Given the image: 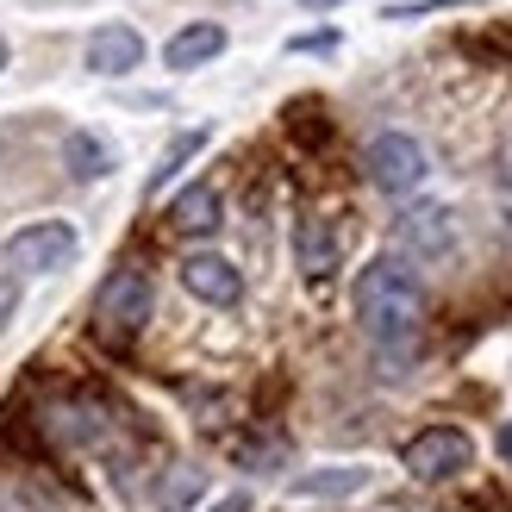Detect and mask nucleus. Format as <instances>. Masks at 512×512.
<instances>
[{
  "instance_id": "obj_1",
  "label": "nucleus",
  "mask_w": 512,
  "mask_h": 512,
  "mask_svg": "<svg viewBox=\"0 0 512 512\" xmlns=\"http://www.w3.org/2000/svg\"><path fill=\"white\" fill-rule=\"evenodd\" d=\"M356 319L375 338V350L388 356H413L419 325H425V288L419 275L400 263V256H375V263L356 275Z\"/></svg>"
},
{
  "instance_id": "obj_15",
  "label": "nucleus",
  "mask_w": 512,
  "mask_h": 512,
  "mask_svg": "<svg viewBox=\"0 0 512 512\" xmlns=\"http://www.w3.org/2000/svg\"><path fill=\"white\" fill-rule=\"evenodd\" d=\"M169 512H188L194 500H200V469H175L169 481H163V494H157Z\"/></svg>"
},
{
  "instance_id": "obj_9",
  "label": "nucleus",
  "mask_w": 512,
  "mask_h": 512,
  "mask_svg": "<svg viewBox=\"0 0 512 512\" xmlns=\"http://www.w3.org/2000/svg\"><path fill=\"white\" fill-rule=\"evenodd\" d=\"M219 219H225V200H219V188H207V182H194V188H182L169 200V225L182 238H207V232H219Z\"/></svg>"
},
{
  "instance_id": "obj_4",
  "label": "nucleus",
  "mask_w": 512,
  "mask_h": 512,
  "mask_svg": "<svg viewBox=\"0 0 512 512\" xmlns=\"http://www.w3.org/2000/svg\"><path fill=\"white\" fill-rule=\"evenodd\" d=\"M469 463H475V444H469V431H456V425H425L419 438H406V450H400V469L413 481H450Z\"/></svg>"
},
{
  "instance_id": "obj_22",
  "label": "nucleus",
  "mask_w": 512,
  "mask_h": 512,
  "mask_svg": "<svg viewBox=\"0 0 512 512\" xmlns=\"http://www.w3.org/2000/svg\"><path fill=\"white\" fill-rule=\"evenodd\" d=\"M0 69H7V38H0Z\"/></svg>"
},
{
  "instance_id": "obj_8",
  "label": "nucleus",
  "mask_w": 512,
  "mask_h": 512,
  "mask_svg": "<svg viewBox=\"0 0 512 512\" xmlns=\"http://www.w3.org/2000/svg\"><path fill=\"white\" fill-rule=\"evenodd\" d=\"M144 63V32L138 25H100L88 38V69L94 75H132Z\"/></svg>"
},
{
  "instance_id": "obj_17",
  "label": "nucleus",
  "mask_w": 512,
  "mask_h": 512,
  "mask_svg": "<svg viewBox=\"0 0 512 512\" xmlns=\"http://www.w3.org/2000/svg\"><path fill=\"white\" fill-rule=\"evenodd\" d=\"M13 313H19V275H0V331H7Z\"/></svg>"
},
{
  "instance_id": "obj_7",
  "label": "nucleus",
  "mask_w": 512,
  "mask_h": 512,
  "mask_svg": "<svg viewBox=\"0 0 512 512\" xmlns=\"http://www.w3.org/2000/svg\"><path fill=\"white\" fill-rule=\"evenodd\" d=\"M182 288L194 300H207V306H238L244 300V275H238V263H225V256L194 250L188 263H182Z\"/></svg>"
},
{
  "instance_id": "obj_20",
  "label": "nucleus",
  "mask_w": 512,
  "mask_h": 512,
  "mask_svg": "<svg viewBox=\"0 0 512 512\" xmlns=\"http://www.w3.org/2000/svg\"><path fill=\"white\" fill-rule=\"evenodd\" d=\"M331 44H338V38H331V32H313V38H300L294 50H331Z\"/></svg>"
},
{
  "instance_id": "obj_13",
  "label": "nucleus",
  "mask_w": 512,
  "mask_h": 512,
  "mask_svg": "<svg viewBox=\"0 0 512 512\" xmlns=\"http://www.w3.org/2000/svg\"><path fill=\"white\" fill-rule=\"evenodd\" d=\"M107 169H113V150L100 144L94 132H75V138H69V175H82V182H100Z\"/></svg>"
},
{
  "instance_id": "obj_14",
  "label": "nucleus",
  "mask_w": 512,
  "mask_h": 512,
  "mask_svg": "<svg viewBox=\"0 0 512 512\" xmlns=\"http://www.w3.org/2000/svg\"><path fill=\"white\" fill-rule=\"evenodd\" d=\"M200 144H207V132H182V138H175V144L163 150V163L150 169V194H157V188H169V182H175V169H182V163L194 157Z\"/></svg>"
},
{
  "instance_id": "obj_18",
  "label": "nucleus",
  "mask_w": 512,
  "mask_h": 512,
  "mask_svg": "<svg viewBox=\"0 0 512 512\" xmlns=\"http://www.w3.org/2000/svg\"><path fill=\"white\" fill-rule=\"evenodd\" d=\"M500 194H506V213H512V138L500 144Z\"/></svg>"
},
{
  "instance_id": "obj_5",
  "label": "nucleus",
  "mask_w": 512,
  "mask_h": 512,
  "mask_svg": "<svg viewBox=\"0 0 512 512\" xmlns=\"http://www.w3.org/2000/svg\"><path fill=\"white\" fill-rule=\"evenodd\" d=\"M363 169H369V182L381 188V194H413L419 182H425V144L419 138H406V132H381L375 144H369V157H363Z\"/></svg>"
},
{
  "instance_id": "obj_19",
  "label": "nucleus",
  "mask_w": 512,
  "mask_h": 512,
  "mask_svg": "<svg viewBox=\"0 0 512 512\" xmlns=\"http://www.w3.org/2000/svg\"><path fill=\"white\" fill-rule=\"evenodd\" d=\"M207 512H250V500H244V494H225V500H213Z\"/></svg>"
},
{
  "instance_id": "obj_12",
  "label": "nucleus",
  "mask_w": 512,
  "mask_h": 512,
  "mask_svg": "<svg viewBox=\"0 0 512 512\" xmlns=\"http://www.w3.org/2000/svg\"><path fill=\"white\" fill-rule=\"evenodd\" d=\"M369 481V469H325V475H300L294 494L300 500H338V494H356Z\"/></svg>"
},
{
  "instance_id": "obj_3",
  "label": "nucleus",
  "mask_w": 512,
  "mask_h": 512,
  "mask_svg": "<svg viewBox=\"0 0 512 512\" xmlns=\"http://www.w3.org/2000/svg\"><path fill=\"white\" fill-rule=\"evenodd\" d=\"M75 250H82V238L69 219H32L7 238L0 256H7V275H57L75 263Z\"/></svg>"
},
{
  "instance_id": "obj_2",
  "label": "nucleus",
  "mask_w": 512,
  "mask_h": 512,
  "mask_svg": "<svg viewBox=\"0 0 512 512\" xmlns=\"http://www.w3.org/2000/svg\"><path fill=\"white\" fill-rule=\"evenodd\" d=\"M150 319V275L132 269V263H119L107 281H100V294H94V331L107 344H132L138 331Z\"/></svg>"
},
{
  "instance_id": "obj_21",
  "label": "nucleus",
  "mask_w": 512,
  "mask_h": 512,
  "mask_svg": "<svg viewBox=\"0 0 512 512\" xmlns=\"http://www.w3.org/2000/svg\"><path fill=\"white\" fill-rule=\"evenodd\" d=\"M300 7H313V13H319V7H344V0H300Z\"/></svg>"
},
{
  "instance_id": "obj_11",
  "label": "nucleus",
  "mask_w": 512,
  "mask_h": 512,
  "mask_svg": "<svg viewBox=\"0 0 512 512\" xmlns=\"http://www.w3.org/2000/svg\"><path fill=\"white\" fill-rule=\"evenodd\" d=\"M219 50H225V25L194 19V25H182V32L163 44V63H169V69H200V63H213Z\"/></svg>"
},
{
  "instance_id": "obj_10",
  "label": "nucleus",
  "mask_w": 512,
  "mask_h": 512,
  "mask_svg": "<svg viewBox=\"0 0 512 512\" xmlns=\"http://www.w3.org/2000/svg\"><path fill=\"white\" fill-rule=\"evenodd\" d=\"M400 250H413V256H450V244H456V225H450V213L444 207H413L400 219Z\"/></svg>"
},
{
  "instance_id": "obj_6",
  "label": "nucleus",
  "mask_w": 512,
  "mask_h": 512,
  "mask_svg": "<svg viewBox=\"0 0 512 512\" xmlns=\"http://www.w3.org/2000/svg\"><path fill=\"white\" fill-rule=\"evenodd\" d=\"M338 256H344V244H338L325 213H300L294 219V269L306 281H331L338 275Z\"/></svg>"
},
{
  "instance_id": "obj_16",
  "label": "nucleus",
  "mask_w": 512,
  "mask_h": 512,
  "mask_svg": "<svg viewBox=\"0 0 512 512\" xmlns=\"http://www.w3.org/2000/svg\"><path fill=\"white\" fill-rule=\"evenodd\" d=\"M238 463H244V469H275V463H288V444H275V438H263V444H238Z\"/></svg>"
}]
</instances>
